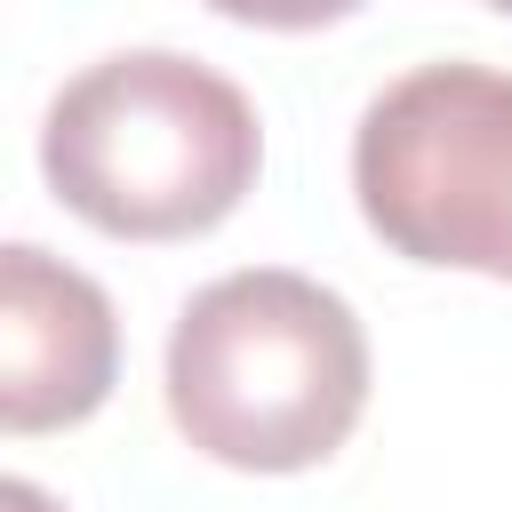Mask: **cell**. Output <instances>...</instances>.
<instances>
[{
    "mask_svg": "<svg viewBox=\"0 0 512 512\" xmlns=\"http://www.w3.org/2000/svg\"><path fill=\"white\" fill-rule=\"evenodd\" d=\"M368 408V336L352 304L288 264L208 280L168 336V416L232 472H304Z\"/></svg>",
    "mask_w": 512,
    "mask_h": 512,
    "instance_id": "6da1fadb",
    "label": "cell"
},
{
    "mask_svg": "<svg viewBox=\"0 0 512 512\" xmlns=\"http://www.w3.org/2000/svg\"><path fill=\"white\" fill-rule=\"evenodd\" d=\"M256 104L200 56L120 48L72 72L40 120V168L72 216L120 240H184L256 184Z\"/></svg>",
    "mask_w": 512,
    "mask_h": 512,
    "instance_id": "7a4b0ae2",
    "label": "cell"
},
{
    "mask_svg": "<svg viewBox=\"0 0 512 512\" xmlns=\"http://www.w3.org/2000/svg\"><path fill=\"white\" fill-rule=\"evenodd\" d=\"M352 192L408 264L512 280V72L472 56L400 72L360 112Z\"/></svg>",
    "mask_w": 512,
    "mask_h": 512,
    "instance_id": "3957f363",
    "label": "cell"
},
{
    "mask_svg": "<svg viewBox=\"0 0 512 512\" xmlns=\"http://www.w3.org/2000/svg\"><path fill=\"white\" fill-rule=\"evenodd\" d=\"M120 376L112 296L40 240H0V432H64Z\"/></svg>",
    "mask_w": 512,
    "mask_h": 512,
    "instance_id": "277c9868",
    "label": "cell"
},
{
    "mask_svg": "<svg viewBox=\"0 0 512 512\" xmlns=\"http://www.w3.org/2000/svg\"><path fill=\"white\" fill-rule=\"evenodd\" d=\"M0 512H64L48 488H32V480H16V472H0Z\"/></svg>",
    "mask_w": 512,
    "mask_h": 512,
    "instance_id": "5b68a950",
    "label": "cell"
}]
</instances>
